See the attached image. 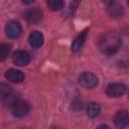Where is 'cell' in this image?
Returning a JSON list of instances; mask_svg holds the SVG:
<instances>
[{
  "label": "cell",
  "mask_w": 129,
  "mask_h": 129,
  "mask_svg": "<svg viewBox=\"0 0 129 129\" xmlns=\"http://www.w3.org/2000/svg\"><path fill=\"white\" fill-rule=\"evenodd\" d=\"M121 46V39L119 35L115 32H108L104 34L100 41L99 47L105 54H114Z\"/></svg>",
  "instance_id": "cell-1"
},
{
  "label": "cell",
  "mask_w": 129,
  "mask_h": 129,
  "mask_svg": "<svg viewBox=\"0 0 129 129\" xmlns=\"http://www.w3.org/2000/svg\"><path fill=\"white\" fill-rule=\"evenodd\" d=\"M29 110L30 106L24 100L17 99L10 105V112L14 117H23L29 112Z\"/></svg>",
  "instance_id": "cell-2"
},
{
  "label": "cell",
  "mask_w": 129,
  "mask_h": 129,
  "mask_svg": "<svg viewBox=\"0 0 129 129\" xmlns=\"http://www.w3.org/2000/svg\"><path fill=\"white\" fill-rule=\"evenodd\" d=\"M79 83L84 88L92 89L98 85L99 80L95 74L90 73V72H84L79 76Z\"/></svg>",
  "instance_id": "cell-3"
},
{
  "label": "cell",
  "mask_w": 129,
  "mask_h": 129,
  "mask_svg": "<svg viewBox=\"0 0 129 129\" xmlns=\"http://www.w3.org/2000/svg\"><path fill=\"white\" fill-rule=\"evenodd\" d=\"M127 87L122 83H111L106 88V93L111 98L122 97L126 93Z\"/></svg>",
  "instance_id": "cell-4"
},
{
  "label": "cell",
  "mask_w": 129,
  "mask_h": 129,
  "mask_svg": "<svg viewBox=\"0 0 129 129\" xmlns=\"http://www.w3.org/2000/svg\"><path fill=\"white\" fill-rule=\"evenodd\" d=\"M5 32L9 38H17L21 34V25L17 21H10L5 27Z\"/></svg>",
  "instance_id": "cell-5"
},
{
  "label": "cell",
  "mask_w": 129,
  "mask_h": 129,
  "mask_svg": "<svg viewBox=\"0 0 129 129\" xmlns=\"http://www.w3.org/2000/svg\"><path fill=\"white\" fill-rule=\"evenodd\" d=\"M128 112L126 110H121L117 112L114 117V122L118 129H125L128 126Z\"/></svg>",
  "instance_id": "cell-6"
},
{
  "label": "cell",
  "mask_w": 129,
  "mask_h": 129,
  "mask_svg": "<svg viewBox=\"0 0 129 129\" xmlns=\"http://www.w3.org/2000/svg\"><path fill=\"white\" fill-rule=\"evenodd\" d=\"M13 61L16 66H19V67L26 66L30 61V55L28 52L24 50H17L13 54Z\"/></svg>",
  "instance_id": "cell-7"
},
{
  "label": "cell",
  "mask_w": 129,
  "mask_h": 129,
  "mask_svg": "<svg viewBox=\"0 0 129 129\" xmlns=\"http://www.w3.org/2000/svg\"><path fill=\"white\" fill-rule=\"evenodd\" d=\"M25 18H26L27 22H29L31 24H35V23H37V22H39L41 20V18H42V12L37 7L31 8V9H29V10L26 11Z\"/></svg>",
  "instance_id": "cell-8"
},
{
  "label": "cell",
  "mask_w": 129,
  "mask_h": 129,
  "mask_svg": "<svg viewBox=\"0 0 129 129\" xmlns=\"http://www.w3.org/2000/svg\"><path fill=\"white\" fill-rule=\"evenodd\" d=\"M5 78L11 83H21L24 80V74L16 69H10L5 73Z\"/></svg>",
  "instance_id": "cell-9"
},
{
  "label": "cell",
  "mask_w": 129,
  "mask_h": 129,
  "mask_svg": "<svg viewBox=\"0 0 129 129\" xmlns=\"http://www.w3.org/2000/svg\"><path fill=\"white\" fill-rule=\"evenodd\" d=\"M43 35L41 32L39 31H33L32 33H30L29 35V38H28V41H29V44L34 47V48H38L42 45L43 43Z\"/></svg>",
  "instance_id": "cell-10"
},
{
  "label": "cell",
  "mask_w": 129,
  "mask_h": 129,
  "mask_svg": "<svg viewBox=\"0 0 129 129\" xmlns=\"http://www.w3.org/2000/svg\"><path fill=\"white\" fill-rule=\"evenodd\" d=\"M107 10L112 17H120L123 14V7L118 2H109Z\"/></svg>",
  "instance_id": "cell-11"
},
{
  "label": "cell",
  "mask_w": 129,
  "mask_h": 129,
  "mask_svg": "<svg viewBox=\"0 0 129 129\" xmlns=\"http://www.w3.org/2000/svg\"><path fill=\"white\" fill-rule=\"evenodd\" d=\"M87 34H88V30L86 29V30L82 31L75 38V40H74V42L72 44V50L74 52H77V51H79L82 48V46H83V44H84V42H85V40L87 38Z\"/></svg>",
  "instance_id": "cell-12"
},
{
  "label": "cell",
  "mask_w": 129,
  "mask_h": 129,
  "mask_svg": "<svg viewBox=\"0 0 129 129\" xmlns=\"http://www.w3.org/2000/svg\"><path fill=\"white\" fill-rule=\"evenodd\" d=\"M100 106L97 104V103H89L88 106H87V115L90 117V118H95L97 117L99 114H100Z\"/></svg>",
  "instance_id": "cell-13"
},
{
  "label": "cell",
  "mask_w": 129,
  "mask_h": 129,
  "mask_svg": "<svg viewBox=\"0 0 129 129\" xmlns=\"http://www.w3.org/2000/svg\"><path fill=\"white\" fill-rule=\"evenodd\" d=\"M12 94H13V90L8 84L0 83V98L1 99L5 100L6 98L11 96Z\"/></svg>",
  "instance_id": "cell-14"
},
{
  "label": "cell",
  "mask_w": 129,
  "mask_h": 129,
  "mask_svg": "<svg viewBox=\"0 0 129 129\" xmlns=\"http://www.w3.org/2000/svg\"><path fill=\"white\" fill-rule=\"evenodd\" d=\"M46 4L53 11L59 10L63 7V1H61V0H49L46 2Z\"/></svg>",
  "instance_id": "cell-15"
},
{
  "label": "cell",
  "mask_w": 129,
  "mask_h": 129,
  "mask_svg": "<svg viewBox=\"0 0 129 129\" xmlns=\"http://www.w3.org/2000/svg\"><path fill=\"white\" fill-rule=\"evenodd\" d=\"M10 51V46L5 43H0V61H3L7 58Z\"/></svg>",
  "instance_id": "cell-16"
},
{
  "label": "cell",
  "mask_w": 129,
  "mask_h": 129,
  "mask_svg": "<svg viewBox=\"0 0 129 129\" xmlns=\"http://www.w3.org/2000/svg\"><path fill=\"white\" fill-rule=\"evenodd\" d=\"M97 129H111V128L107 125H100V126L97 127Z\"/></svg>",
  "instance_id": "cell-17"
}]
</instances>
